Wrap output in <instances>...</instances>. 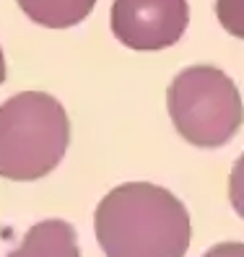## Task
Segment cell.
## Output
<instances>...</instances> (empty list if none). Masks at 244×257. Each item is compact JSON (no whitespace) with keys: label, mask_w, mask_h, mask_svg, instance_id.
Masks as SVG:
<instances>
[{"label":"cell","mask_w":244,"mask_h":257,"mask_svg":"<svg viewBox=\"0 0 244 257\" xmlns=\"http://www.w3.org/2000/svg\"><path fill=\"white\" fill-rule=\"evenodd\" d=\"M106 257H185L192 226L185 203L151 182H128L106 192L94 213Z\"/></svg>","instance_id":"cell-1"},{"label":"cell","mask_w":244,"mask_h":257,"mask_svg":"<svg viewBox=\"0 0 244 257\" xmlns=\"http://www.w3.org/2000/svg\"><path fill=\"white\" fill-rule=\"evenodd\" d=\"M70 143L65 107L44 91H21L0 104V177L34 182L63 161Z\"/></svg>","instance_id":"cell-2"},{"label":"cell","mask_w":244,"mask_h":257,"mask_svg":"<svg viewBox=\"0 0 244 257\" xmlns=\"http://www.w3.org/2000/svg\"><path fill=\"white\" fill-rule=\"evenodd\" d=\"M166 109L177 133L197 148H218L244 122L236 83L213 65H192L174 75L166 91Z\"/></svg>","instance_id":"cell-3"},{"label":"cell","mask_w":244,"mask_h":257,"mask_svg":"<svg viewBox=\"0 0 244 257\" xmlns=\"http://www.w3.org/2000/svg\"><path fill=\"white\" fill-rule=\"evenodd\" d=\"M109 24L130 50L156 52L182 39L190 24L187 0H114Z\"/></svg>","instance_id":"cell-4"},{"label":"cell","mask_w":244,"mask_h":257,"mask_svg":"<svg viewBox=\"0 0 244 257\" xmlns=\"http://www.w3.org/2000/svg\"><path fill=\"white\" fill-rule=\"evenodd\" d=\"M6 257H81V249L73 226L68 221L50 218L32 226L21 247Z\"/></svg>","instance_id":"cell-5"},{"label":"cell","mask_w":244,"mask_h":257,"mask_svg":"<svg viewBox=\"0 0 244 257\" xmlns=\"http://www.w3.org/2000/svg\"><path fill=\"white\" fill-rule=\"evenodd\" d=\"M16 3L39 26L68 29L81 24L94 11L96 0H16Z\"/></svg>","instance_id":"cell-6"},{"label":"cell","mask_w":244,"mask_h":257,"mask_svg":"<svg viewBox=\"0 0 244 257\" xmlns=\"http://www.w3.org/2000/svg\"><path fill=\"white\" fill-rule=\"evenodd\" d=\"M216 16L231 37L244 39V0H216Z\"/></svg>","instance_id":"cell-7"},{"label":"cell","mask_w":244,"mask_h":257,"mask_svg":"<svg viewBox=\"0 0 244 257\" xmlns=\"http://www.w3.org/2000/svg\"><path fill=\"white\" fill-rule=\"evenodd\" d=\"M228 200L244 218V154L236 159V164L231 166V174H228Z\"/></svg>","instance_id":"cell-8"},{"label":"cell","mask_w":244,"mask_h":257,"mask_svg":"<svg viewBox=\"0 0 244 257\" xmlns=\"http://www.w3.org/2000/svg\"><path fill=\"white\" fill-rule=\"evenodd\" d=\"M203 257H244V241H221L210 247Z\"/></svg>","instance_id":"cell-9"},{"label":"cell","mask_w":244,"mask_h":257,"mask_svg":"<svg viewBox=\"0 0 244 257\" xmlns=\"http://www.w3.org/2000/svg\"><path fill=\"white\" fill-rule=\"evenodd\" d=\"M6 81V60H3V50H0V83Z\"/></svg>","instance_id":"cell-10"}]
</instances>
